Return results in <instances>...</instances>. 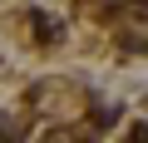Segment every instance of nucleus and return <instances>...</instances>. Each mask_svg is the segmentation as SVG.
Segmentation results:
<instances>
[{
  "mask_svg": "<svg viewBox=\"0 0 148 143\" xmlns=\"http://www.w3.org/2000/svg\"><path fill=\"white\" fill-rule=\"evenodd\" d=\"M35 35H40L45 44H54V40H59V20H49V15H35Z\"/></svg>",
  "mask_w": 148,
  "mask_h": 143,
  "instance_id": "obj_1",
  "label": "nucleus"
},
{
  "mask_svg": "<svg viewBox=\"0 0 148 143\" xmlns=\"http://www.w3.org/2000/svg\"><path fill=\"white\" fill-rule=\"evenodd\" d=\"M133 143H148V128H133Z\"/></svg>",
  "mask_w": 148,
  "mask_h": 143,
  "instance_id": "obj_2",
  "label": "nucleus"
}]
</instances>
